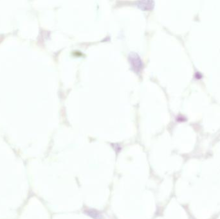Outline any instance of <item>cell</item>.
Masks as SVG:
<instances>
[{
	"label": "cell",
	"instance_id": "obj_1",
	"mask_svg": "<svg viewBox=\"0 0 220 219\" xmlns=\"http://www.w3.org/2000/svg\"><path fill=\"white\" fill-rule=\"evenodd\" d=\"M128 59H129V61L131 66V68H132L134 71L136 73H139L142 70V69L143 68L142 60L138 53H136L135 52H130L129 55H128Z\"/></svg>",
	"mask_w": 220,
	"mask_h": 219
},
{
	"label": "cell",
	"instance_id": "obj_2",
	"mask_svg": "<svg viewBox=\"0 0 220 219\" xmlns=\"http://www.w3.org/2000/svg\"><path fill=\"white\" fill-rule=\"evenodd\" d=\"M136 4L140 8L147 10V9H151L153 7L155 2L152 0H142V1H137Z\"/></svg>",
	"mask_w": 220,
	"mask_h": 219
}]
</instances>
